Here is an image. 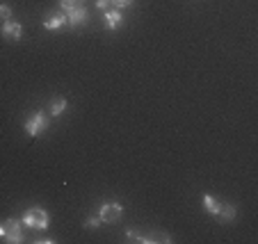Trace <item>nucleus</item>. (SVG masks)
<instances>
[{
	"instance_id": "1",
	"label": "nucleus",
	"mask_w": 258,
	"mask_h": 244,
	"mask_svg": "<svg viewBox=\"0 0 258 244\" xmlns=\"http://www.w3.org/2000/svg\"><path fill=\"white\" fill-rule=\"evenodd\" d=\"M21 224L28 226V228H34V230H44V228H48V224H50V215L44 208H30V210L23 212Z\"/></svg>"
},
{
	"instance_id": "2",
	"label": "nucleus",
	"mask_w": 258,
	"mask_h": 244,
	"mask_svg": "<svg viewBox=\"0 0 258 244\" xmlns=\"http://www.w3.org/2000/svg\"><path fill=\"white\" fill-rule=\"evenodd\" d=\"M48 114L46 112H34V114H30L28 117V121H25V132H28V137H39V135H44L46 130H48Z\"/></svg>"
},
{
	"instance_id": "3",
	"label": "nucleus",
	"mask_w": 258,
	"mask_h": 244,
	"mask_svg": "<svg viewBox=\"0 0 258 244\" xmlns=\"http://www.w3.org/2000/svg\"><path fill=\"white\" fill-rule=\"evenodd\" d=\"M121 215H123V208L117 201H107L98 210V217H101L103 224H117V221H121Z\"/></svg>"
},
{
	"instance_id": "4",
	"label": "nucleus",
	"mask_w": 258,
	"mask_h": 244,
	"mask_svg": "<svg viewBox=\"0 0 258 244\" xmlns=\"http://www.w3.org/2000/svg\"><path fill=\"white\" fill-rule=\"evenodd\" d=\"M3 226H5V242L10 244H21L25 239L23 230H21V221L14 219V217H10V219L3 221Z\"/></svg>"
},
{
	"instance_id": "5",
	"label": "nucleus",
	"mask_w": 258,
	"mask_h": 244,
	"mask_svg": "<svg viewBox=\"0 0 258 244\" xmlns=\"http://www.w3.org/2000/svg\"><path fill=\"white\" fill-rule=\"evenodd\" d=\"M64 14H67V25H71V28H80V25H85L89 21V12L85 5L73 7V10L64 12Z\"/></svg>"
},
{
	"instance_id": "6",
	"label": "nucleus",
	"mask_w": 258,
	"mask_h": 244,
	"mask_svg": "<svg viewBox=\"0 0 258 244\" xmlns=\"http://www.w3.org/2000/svg\"><path fill=\"white\" fill-rule=\"evenodd\" d=\"M0 32H3V37H5L7 41H21L23 39V25L16 23V21H3V28H0Z\"/></svg>"
},
{
	"instance_id": "7",
	"label": "nucleus",
	"mask_w": 258,
	"mask_h": 244,
	"mask_svg": "<svg viewBox=\"0 0 258 244\" xmlns=\"http://www.w3.org/2000/svg\"><path fill=\"white\" fill-rule=\"evenodd\" d=\"M103 23H105L107 30H119L123 23V14L119 10H114V7H110V10L103 12Z\"/></svg>"
},
{
	"instance_id": "8",
	"label": "nucleus",
	"mask_w": 258,
	"mask_h": 244,
	"mask_svg": "<svg viewBox=\"0 0 258 244\" xmlns=\"http://www.w3.org/2000/svg\"><path fill=\"white\" fill-rule=\"evenodd\" d=\"M67 25V14L64 12H53V14H48L44 19V28L46 30H59Z\"/></svg>"
},
{
	"instance_id": "9",
	"label": "nucleus",
	"mask_w": 258,
	"mask_h": 244,
	"mask_svg": "<svg viewBox=\"0 0 258 244\" xmlns=\"http://www.w3.org/2000/svg\"><path fill=\"white\" fill-rule=\"evenodd\" d=\"M67 98L64 96H55L53 101H50V105H48V110H50V117H62L64 112H67Z\"/></svg>"
},
{
	"instance_id": "10",
	"label": "nucleus",
	"mask_w": 258,
	"mask_h": 244,
	"mask_svg": "<svg viewBox=\"0 0 258 244\" xmlns=\"http://www.w3.org/2000/svg\"><path fill=\"white\" fill-rule=\"evenodd\" d=\"M235 219V208L231 203H226V201H222V208H219L217 212V221H224V224H229V221Z\"/></svg>"
},
{
	"instance_id": "11",
	"label": "nucleus",
	"mask_w": 258,
	"mask_h": 244,
	"mask_svg": "<svg viewBox=\"0 0 258 244\" xmlns=\"http://www.w3.org/2000/svg\"><path fill=\"white\" fill-rule=\"evenodd\" d=\"M204 208H206V210H208L213 217H217L219 208H222V201H219L217 196H213V194H204Z\"/></svg>"
},
{
	"instance_id": "12",
	"label": "nucleus",
	"mask_w": 258,
	"mask_h": 244,
	"mask_svg": "<svg viewBox=\"0 0 258 244\" xmlns=\"http://www.w3.org/2000/svg\"><path fill=\"white\" fill-rule=\"evenodd\" d=\"M153 242H162V244H169L171 237L167 233H146L144 235V244H153Z\"/></svg>"
},
{
	"instance_id": "13",
	"label": "nucleus",
	"mask_w": 258,
	"mask_h": 244,
	"mask_svg": "<svg viewBox=\"0 0 258 244\" xmlns=\"http://www.w3.org/2000/svg\"><path fill=\"white\" fill-rule=\"evenodd\" d=\"M101 224H103V221H101V217H98V215H96V217L92 215V217H87V219H85V228H89V230H92V228L96 230Z\"/></svg>"
},
{
	"instance_id": "14",
	"label": "nucleus",
	"mask_w": 258,
	"mask_h": 244,
	"mask_svg": "<svg viewBox=\"0 0 258 244\" xmlns=\"http://www.w3.org/2000/svg\"><path fill=\"white\" fill-rule=\"evenodd\" d=\"M83 3H85V0H59V5H62L64 12L73 10V7H78V5H83Z\"/></svg>"
},
{
	"instance_id": "15",
	"label": "nucleus",
	"mask_w": 258,
	"mask_h": 244,
	"mask_svg": "<svg viewBox=\"0 0 258 244\" xmlns=\"http://www.w3.org/2000/svg\"><path fill=\"white\" fill-rule=\"evenodd\" d=\"M126 237L131 239V242H144V233H140V230H126Z\"/></svg>"
},
{
	"instance_id": "16",
	"label": "nucleus",
	"mask_w": 258,
	"mask_h": 244,
	"mask_svg": "<svg viewBox=\"0 0 258 244\" xmlns=\"http://www.w3.org/2000/svg\"><path fill=\"white\" fill-rule=\"evenodd\" d=\"M0 19H3V21H10L12 19V7L5 5V3H0Z\"/></svg>"
},
{
	"instance_id": "17",
	"label": "nucleus",
	"mask_w": 258,
	"mask_h": 244,
	"mask_svg": "<svg viewBox=\"0 0 258 244\" xmlns=\"http://www.w3.org/2000/svg\"><path fill=\"white\" fill-rule=\"evenodd\" d=\"M135 0H112V7L114 10H123V7H131Z\"/></svg>"
},
{
	"instance_id": "18",
	"label": "nucleus",
	"mask_w": 258,
	"mask_h": 244,
	"mask_svg": "<svg viewBox=\"0 0 258 244\" xmlns=\"http://www.w3.org/2000/svg\"><path fill=\"white\" fill-rule=\"evenodd\" d=\"M94 5L98 7V10H110V7H112V0H94Z\"/></svg>"
},
{
	"instance_id": "19",
	"label": "nucleus",
	"mask_w": 258,
	"mask_h": 244,
	"mask_svg": "<svg viewBox=\"0 0 258 244\" xmlns=\"http://www.w3.org/2000/svg\"><path fill=\"white\" fill-rule=\"evenodd\" d=\"M0 239H5V226L0 224Z\"/></svg>"
}]
</instances>
